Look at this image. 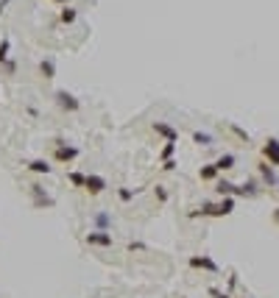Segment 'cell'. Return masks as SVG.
Returning <instances> with one entry per match:
<instances>
[{
  "instance_id": "obj_27",
  "label": "cell",
  "mask_w": 279,
  "mask_h": 298,
  "mask_svg": "<svg viewBox=\"0 0 279 298\" xmlns=\"http://www.w3.org/2000/svg\"><path fill=\"white\" fill-rule=\"evenodd\" d=\"M11 0H0V14H3V11H6V6H9Z\"/></svg>"
},
{
  "instance_id": "obj_11",
  "label": "cell",
  "mask_w": 279,
  "mask_h": 298,
  "mask_svg": "<svg viewBox=\"0 0 279 298\" xmlns=\"http://www.w3.org/2000/svg\"><path fill=\"white\" fill-rule=\"evenodd\" d=\"M28 170L36 173V176H51V173H53V164H48L45 159H31V162H28Z\"/></svg>"
},
{
  "instance_id": "obj_25",
  "label": "cell",
  "mask_w": 279,
  "mask_h": 298,
  "mask_svg": "<svg viewBox=\"0 0 279 298\" xmlns=\"http://www.w3.org/2000/svg\"><path fill=\"white\" fill-rule=\"evenodd\" d=\"M209 296H212V298H229L226 293H221V290H215V287L209 290Z\"/></svg>"
},
{
  "instance_id": "obj_20",
  "label": "cell",
  "mask_w": 279,
  "mask_h": 298,
  "mask_svg": "<svg viewBox=\"0 0 279 298\" xmlns=\"http://www.w3.org/2000/svg\"><path fill=\"white\" fill-rule=\"evenodd\" d=\"M9 53H11V42L9 39H0V67L9 61Z\"/></svg>"
},
{
  "instance_id": "obj_12",
  "label": "cell",
  "mask_w": 279,
  "mask_h": 298,
  "mask_svg": "<svg viewBox=\"0 0 279 298\" xmlns=\"http://www.w3.org/2000/svg\"><path fill=\"white\" fill-rule=\"evenodd\" d=\"M215 192H218V195H240L237 184H232V181H226V179L215 181Z\"/></svg>"
},
{
  "instance_id": "obj_5",
  "label": "cell",
  "mask_w": 279,
  "mask_h": 298,
  "mask_svg": "<svg viewBox=\"0 0 279 298\" xmlns=\"http://www.w3.org/2000/svg\"><path fill=\"white\" fill-rule=\"evenodd\" d=\"M28 187H31V195H34V206H36V209H45V206L51 209V206L56 204V198L48 195L42 184H28Z\"/></svg>"
},
{
  "instance_id": "obj_17",
  "label": "cell",
  "mask_w": 279,
  "mask_h": 298,
  "mask_svg": "<svg viewBox=\"0 0 279 298\" xmlns=\"http://www.w3.org/2000/svg\"><path fill=\"white\" fill-rule=\"evenodd\" d=\"M198 179L201 181H218V167L215 164H204L198 170Z\"/></svg>"
},
{
  "instance_id": "obj_9",
  "label": "cell",
  "mask_w": 279,
  "mask_h": 298,
  "mask_svg": "<svg viewBox=\"0 0 279 298\" xmlns=\"http://www.w3.org/2000/svg\"><path fill=\"white\" fill-rule=\"evenodd\" d=\"M262 156L268 159V164H279V139H265V145H262Z\"/></svg>"
},
{
  "instance_id": "obj_1",
  "label": "cell",
  "mask_w": 279,
  "mask_h": 298,
  "mask_svg": "<svg viewBox=\"0 0 279 298\" xmlns=\"http://www.w3.org/2000/svg\"><path fill=\"white\" fill-rule=\"evenodd\" d=\"M232 209H235V198L226 195L218 204H204L198 209H193L190 217H223V215H232Z\"/></svg>"
},
{
  "instance_id": "obj_24",
  "label": "cell",
  "mask_w": 279,
  "mask_h": 298,
  "mask_svg": "<svg viewBox=\"0 0 279 298\" xmlns=\"http://www.w3.org/2000/svg\"><path fill=\"white\" fill-rule=\"evenodd\" d=\"M162 170H176V159H167V162H162Z\"/></svg>"
},
{
  "instance_id": "obj_10",
  "label": "cell",
  "mask_w": 279,
  "mask_h": 298,
  "mask_svg": "<svg viewBox=\"0 0 279 298\" xmlns=\"http://www.w3.org/2000/svg\"><path fill=\"white\" fill-rule=\"evenodd\" d=\"M112 223H114V220H112V215L104 212V209L92 215V226H95L98 231H109V229H112Z\"/></svg>"
},
{
  "instance_id": "obj_28",
  "label": "cell",
  "mask_w": 279,
  "mask_h": 298,
  "mask_svg": "<svg viewBox=\"0 0 279 298\" xmlns=\"http://www.w3.org/2000/svg\"><path fill=\"white\" fill-rule=\"evenodd\" d=\"M53 3H67V0H53Z\"/></svg>"
},
{
  "instance_id": "obj_22",
  "label": "cell",
  "mask_w": 279,
  "mask_h": 298,
  "mask_svg": "<svg viewBox=\"0 0 279 298\" xmlns=\"http://www.w3.org/2000/svg\"><path fill=\"white\" fill-rule=\"evenodd\" d=\"M134 195H137V192H134V190H129V187H120V190H117V198H120L123 204H126V201H131Z\"/></svg>"
},
{
  "instance_id": "obj_13",
  "label": "cell",
  "mask_w": 279,
  "mask_h": 298,
  "mask_svg": "<svg viewBox=\"0 0 279 298\" xmlns=\"http://www.w3.org/2000/svg\"><path fill=\"white\" fill-rule=\"evenodd\" d=\"M39 76H42L45 81H51V78H56V61H53L51 56L39 61Z\"/></svg>"
},
{
  "instance_id": "obj_6",
  "label": "cell",
  "mask_w": 279,
  "mask_h": 298,
  "mask_svg": "<svg viewBox=\"0 0 279 298\" xmlns=\"http://www.w3.org/2000/svg\"><path fill=\"white\" fill-rule=\"evenodd\" d=\"M106 187H109V184H106V179H104V176H98V173H89L87 181H84V190H87L89 195H101Z\"/></svg>"
},
{
  "instance_id": "obj_8",
  "label": "cell",
  "mask_w": 279,
  "mask_h": 298,
  "mask_svg": "<svg viewBox=\"0 0 279 298\" xmlns=\"http://www.w3.org/2000/svg\"><path fill=\"white\" fill-rule=\"evenodd\" d=\"M190 268L195 271H209V273H218V265L212 256H190Z\"/></svg>"
},
{
  "instance_id": "obj_18",
  "label": "cell",
  "mask_w": 279,
  "mask_h": 298,
  "mask_svg": "<svg viewBox=\"0 0 279 298\" xmlns=\"http://www.w3.org/2000/svg\"><path fill=\"white\" fill-rule=\"evenodd\" d=\"M193 142H195V145H204V148H209V145L215 142V139H212V134H207V131H193Z\"/></svg>"
},
{
  "instance_id": "obj_16",
  "label": "cell",
  "mask_w": 279,
  "mask_h": 298,
  "mask_svg": "<svg viewBox=\"0 0 279 298\" xmlns=\"http://www.w3.org/2000/svg\"><path fill=\"white\" fill-rule=\"evenodd\" d=\"M79 20V11L73 9V6H64V9L59 11V23H64V26H73Z\"/></svg>"
},
{
  "instance_id": "obj_26",
  "label": "cell",
  "mask_w": 279,
  "mask_h": 298,
  "mask_svg": "<svg viewBox=\"0 0 279 298\" xmlns=\"http://www.w3.org/2000/svg\"><path fill=\"white\" fill-rule=\"evenodd\" d=\"M142 248H145L142 243H129V251H142Z\"/></svg>"
},
{
  "instance_id": "obj_14",
  "label": "cell",
  "mask_w": 279,
  "mask_h": 298,
  "mask_svg": "<svg viewBox=\"0 0 279 298\" xmlns=\"http://www.w3.org/2000/svg\"><path fill=\"white\" fill-rule=\"evenodd\" d=\"M257 170H260L262 181H265L268 187H277V176H274V170H271V164H268V162H260V164H257Z\"/></svg>"
},
{
  "instance_id": "obj_15",
  "label": "cell",
  "mask_w": 279,
  "mask_h": 298,
  "mask_svg": "<svg viewBox=\"0 0 279 298\" xmlns=\"http://www.w3.org/2000/svg\"><path fill=\"white\" fill-rule=\"evenodd\" d=\"M235 162H237L235 154H223V156H218L212 164H215V167H218V173H221V170H232V167H235Z\"/></svg>"
},
{
  "instance_id": "obj_3",
  "label": "cell",
  "mask_w": 279,
  "mask_h": 298,
  "mask_svg": "<svg viewBox=\"0 0 279 298\" xmlns=\"http://www.w3.org/2000/svg\"><path fill=\"white\" fill-rule=\"evenodd\" d=\"M79 148L76 145H67V142H61V145H53V159L59 164H70V162H76L79 159Z\"/></svg>"
},
{
  "instance_id": "obj_23",
  "label": "cell",
  "mask_w": 279,
  "mask_h": 298,
  "mask_svg": "<svg viewBox=\"0 0 279 298\" xmlns=\"http://www.w3.org/2000/svg\"><path fill=\"white\" fill-rule=\"evenodd\" d=\"M154 195H157L159 204H165V201H167V190L162 187V184H157V187H154Z\"/></svg>"
},
{
  "instance_id": "obj_4",
  "label": "cell",
  "mask_w": 279,
  "mask_h": 298,
  "mask_svg": "<svg viewBox=\"0 0 279 298\" xmlns=\"http://www.w3.org/2000/svg\"><path fill=\"white\" fill-rule=\"evenodd\" d=\"M87 245H92V248H112V234L109 231H98V229H92V231H87Z\"/></svg>"
},
{
  "instance_id": "obj_2",
  "label": "cell",
  "mask_w": 279,
  "mask_h": 298,
  "mask_svg": "<svg viewBox=\"0 0 279 298\" xmlns=\"http://www.w3.org/2000/svg\"><path fill=\"white\" fill-rule=\"evenodd\" d=\"M53 101H56V106H59L61 111H70V114L81 109V101H79V98H76L73 92H67V89H56Z\"/></svg>"
},
{
  "instance_id": "obj_7",
  "label": "cell",
  "mask_w": 279,
  "mask_h": 298,
  "mask_svg": "<svg viewBox=\"0 0 279 298\" xmlns=\"http://www.w3.org/2000/svg\"><path fill=\"white\" fill-rule=\"evenodd\" d=\"M154 131H157L165 142H179V131H176L170 123H165V120H157V123H154Z\"/></svg>"
},
{
  "instance_id": "obj_19",
  "label": "cell",
  "mask_w": 279,
  "mask_h": 298,
  "mask_svg": "<svg viewBox=\"0 0 279 298\" xmlns=\"http://www.w3.org/2000/svg\"><path fill=\"white\" fill-rule=\"evenodd\" d=\"M67 181L73 184V187H81L84 190V181H87V173H79V170H73V173H67Z\"/></svg>"
},
{
  "instance_id": "obj_21",
  "label": "cell",
  "mask_w": 279,
  "mask_h": 298,
  "mask_svg": "<svg viewBox=\"0 0 279 298\" xmlns=\"http://www.w3.org/2000/svg\"><path fill=\"white\" fill-rule=\"evenodd\" d=\"M173 154H176V142H165V148H162L159 159H162V162H167V159H173Z\"/></svg>"
}]
</instances>
